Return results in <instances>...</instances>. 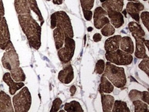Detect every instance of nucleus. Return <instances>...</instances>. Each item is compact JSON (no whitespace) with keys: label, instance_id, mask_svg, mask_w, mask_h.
Instances as JSON below:
<instances>
[{"label":"nucleus","instance_id":"obj_1","mask_svg":"<svg viewBox=\"0 0 149 112\" xmlns=\"http://www.w3.org/2000/svg\"><path fill=\"white\" fill-rule=\"evenodd\" d=\"M19 22L32 48L38 50L41 46V28L30 14H19Z\"/></svg>","mask_w":149,"mask_h":112},{"label":"nucleus","instance_id":"obj_2","mask_svg":"<svg viewBox=\"0 0 149 112\" xmlns=\"http://www.w3.org/2000/svg\"><path fill=\"white\" fill-rule=\"evenodd\" d=\"M103 76L107 77L117 88H123L126 84L124 69L112 64L109 62L106 64V69Z\"/></svg>","mask_w":149,"mask_h":112},{"label":"nucleus","instance_id":"obj_3","mask_svg":"<svg viewBox=\"0 0 149 112\" xmlns=\"http://www.w3.org/2000/svg\"><path fill=\"white\" fill-rule=\"evenodd\" d=\"M14 110L16 112H26L30 109L32 103V97L27 87L23 88L13 98Z\"/></svg>","mask_w":149,"mask_h":112},{"label":"nucleus","instance_id":"obj_4","mask_svg":"<svg viewBox=\"0 0 149 112\" xmlns=\"http://www.w3.org/2000/svg\"><path fill=\"white\" fill-rule=\"evenodd\" d=\"M5 51L1 60L3 67L10 71L19 67V56L10 40L6 47Z\"/></svg>","mask_w":149,"mask_h":112},{"label":"nucleus","instance_id":"obj_5","mask_svg":"<svg viewBox=\"0 0 149 112\" xmlns=\"http://www.w3.org/2000/svg\"><path fill=\"white\" fill-rule=\"evenodd\" d=\"M106 58L108 61L118 65H127L133 61V57L129 53L117 50L113 52H107Z\"/></svg>","mask_w":149,"mask_h":112},{"label":"nucleus","instance_id":"obj_6","mask_svg":"<svg viewBox=\"0 0 149 112\" xmlns=\"http://www.w3.org/2000/svg\"><path fill=\"white\" fill-rule=\"evenodd\" d=\"M56 27L62 30L65 37H74V32L68 14L64 11L56 12Z\"/></svg>","mask_w":149,"mask_h":112},{"label":"nucleus","instance_id":"obj_7","mask_svg":"<svg viewBox=\"0 0 149 112\" xmlns=\"http://www.w3.org/2000/svg\"><path fill=\"white\" fill-rule=\"evenodd\" d=\"M65 46L58 52L59 58L64 64L69 62L74 56L75 48V42L72 38L65 37Z\"/></svg>","mask_w":149,"mask_h":112},{"label":"nucleus","instance_id":"obj_8","mask_svg":"<svg viewBox=\"0 0 149 112\" xmlns=\"http://www.w3.org/2000/svg\"><path fill=\"white\" fill-rule=\"evenodd\" d=\"M107 12L102 8L98 7L94 12V25L97 29H101L105 25L110 23V21L107 17Z\"/></svg>","mask_w":149,"mask_h":112},{"label":"nucleus","instance_id":"obj_9","mask_svg":"<svg viewBox=\"0 0 149 112\" xmlns=\"http://www.w3.org/2000/svg\"><path fill=\"white\" fill-rule=\"evenodd\" d=\"M10 33L5 18L0 23V49L5 50L8 42L10 41Z\"/></svg>","mask_w":149,"mask_h":112},{"label":"nucleus","instance_id":"obj_10","mask_svg":"<svg viewBox=\"0 0 149 112\" xmlns=\"http://www.w3.org/2000/svg\"><path fill=\"white\" fill-rule=\"evenodd\" d=\"M144 9V5L140 2H130L127 5L126 10L127 13L137 22H139V13Z\"/></svg>","mask_w":149,"mask_h":112},{"label":"nucleus","instance_id":"obj_11","mask_svg":"<svg viewBox=\"0 0 149 112\" xmlns=\"http://www.w3.org/2000/svg\"><path fill=\"white\" fill-rule=\"evenodd\" d=\"M58 77L61 82L64 84L71 83L74 78V70L71 65H68L63 70L60 71Z\"/></svg>","mask_w":149,"mask_h":112},{"label":"nucleus","instance_id":"obj_12","mask_svg":"<svg viewBox=\"0 0 149 112\" xmlns=\"http://www.w3.org/2000/svg\"><path fill=\"white\" fill-rule=\"evenodd\" d=\"M14 112L11 97L3 91L0 92V112Z\"/></svg>","mask_w":149,"mask_h":112},{"label":"nucleus","instance_id":"obj_13","mask_svg":"<svg viewBox=\"0 0 149 112\" xmlns=\"http://www.w3.org/2000/svg\"><path fill=\"white\" fill-rule=\"evenodd\" d=\"M4 81L9 86V92L11 95H13L15 94L18 90L22 88L23 86H24V83L22 82H14L12 79L11 74L9 73H6L5 74L3 77Z\"/></svg>","mask_w":149,"mask_h":112},{"label":"nucleus","instance_id":"obj_14","mask_svg":"<svg viewBox=\"0 0 149 112\" xmlns=\"http://www.w3.org/2000/svg\"><path fill=\"white\" fill-rule=\"evenodd\" d=\"M123 0H106L103 2L102 6L107 12L115 11L120 12L123 8Z\"/></svg>","mask_w":149,"mask_h":112},{"label":"nucleus","instance_id":"obj_15","mask_svg":"<svg viewBox=\"0 0 149 112\" xmlns=\"http://www.w3.org/2000/svg\"><path fill=\"white\" fill-rule=\"evenodd\" d=\"M122 37L118 35L111 37L106 40L105 43V49L106 52H113L118 49L120 46Z\"/></svg>","mask_w":149,"mask_h":112},{"label":"nucleus","instance_id":"obj_16","mask_svg":"<svg viewBox=\"0 0 149 112\" xmlns=\"http://www.w3.org/2000/svg\"><path fill=\"white\" fill-rule=\"evenodd\" d=\"M107 15L110 18L111 24L116 28H119L124 24L123 15L120 12L115 11H108Z\"/></svg>","mask_w":149,"mask_h":112},{"label":"nucleus","instance_id":"obj_17","mask_svg":"<svg viewBox=\"0 0 149 112\" xmlns=\"http://www.w3.org/2000/svg\"><path fill=\"white\" fill-rule=\"evenodd\" d=\"M136 41V50L135 56L139 59H149V57L146 53V50L144 43L145 40L143 37L135 38Z\"/></svg>","mask_w":149,"mask_h":112},{"label":"nucleus","instance_id":"obj_18","mask_svg":"<svg viewBox=\"0 0 149 112\" xmlns=\"http://www.w3.org/2000/svg\"><path fill=\"white\" fill-rule=\"evenodd\" d=\"M15 9L19 14H30V8L27 0H15Z\"/></svg>","mask_w":149,"mask_h":112},{"label":"nucleus","instance_id":"obj_19","mask_svg":"<svg viewBox=\"0 0 149 112\" xmlns=\"http://www.w3.org/2000/svg\"><path fill=\"white\" fill-rule=\"evenodd\" d=\"M102 97L103 111L104 112H110L113 105L114 98L111 95H105L104 93L100 92Z\"/></svg>","mask_w":149,"mask_h":112},{"label":"nucleus","instance_id":"obj_20","mask_svg":"<svg viewBox=\"0 0 149 112\" xmlns=\"http://www.w3.org/2000/svg\"><path fill=\"white\" fill-rule=\"evenodd\" d=\"M120 44L121 49L124 52L132 54L134 52V43L130 37H123L121 38Z\"/></svg>","mask_w":149,"mask_h":112},{"label":"nucleus","instance_id":"obj_21","mask_svg":"<svg viewBox=\"0 0 149 112\" xmlns=\"http://www.w3.org/2000/svg\"><path fill=\"white\" fill-rule=\"evenodd\" d=\"M129 28L132 35L134 38H141L145 36V33L141 25L134 22H131L129 24Z\"/></svg>","mask_w":149,"mask_h":112},{"label":"nucleus","instance_id":"obj_22","mask_svg":"<svg viewBox=\"0 0 149 112\" xmlns=\"http://www.w3.org/2000/svg\"><path fill=\"white\" fill-rule=\"evenodd\" d=\"M114 86L107 78L103 76L101 78V83L99 85L100 93H110L113 91Z\"/></svg>","mask_w":149,"mask_h":112},{"label":"nucleus","instance_id":"obj_23","mask_svg":"<svg viewBox=\"0 0 149 112\" xmlns=\"http://www.w3.org/2000/svg\"><path fill=\"white\" fill-rule=\"evenodd\" d=\"M53 36L56 49H60L63 45L65 40V36L62 30L56 27L53 31Z\"/></svg>","mask_w":149,"mask_h":112},{"label":"nucleus","instance_id":"obj_24","mask_svg":"<svg viewBox=\"0 0 149 112\" xmlns=\"http://www.w3.org/2000/svg\"><path fill=\"white\" fill-rule=\"evenodd\" d=\"M12 78L16 82L24 81L25 80V75L22 68L19 67L15 68L10 71Z\"/></svg>","mask_w":149,"mask_h":112},{"label":"nucleus","instance_id":"obj_25","mask_svg":"<svg viewBox=\"0 0 149 112\" xmlns=\"http://www.w3.org/2000/svg\"><path fill=\"white\" fill-rule=\"evenodd\" d=\"M64 109L68 112H83L81 105L78 102L72 101L65 104Z\"/></svg>","mask_w":149,"mask_h":112},{"label":"nucleus","instance_id":"obj_26","mask_svg":"<svg viewBox=\"0 0 149 112\" xmlns=\"http://www.w3.org/2000/svg\"><path fill=\"white\" fill-rule=\"evenodd\" d=\"M28 1L29 8L38 16L39 20L40 22V25L42 26L44 22V21L43 18L41 15L40 10L38 8V5L36 0H28Z\"/></svg>","mask_w":149,"mask_h":112},{"label":"nucleus","instance_id":"obj_27","mask_svg":"<svg viewBox=\"0 0 149 112\" xmlns=\"http://www.w3.org/2000/svg\"><path fill=\"white\" fill-rule=\"evenodd\" d=\"M113 108L112 112H130V109L127 107L126 102L121 101H116L113 104Z\"/></svg>","mask_w":149,"mask_h":112},{"label":"nucleus","instance_id":"obj_28","mask_svg":"<svg viewBox=\"0 0 149 112\" xmlns=\"http://www.w3.org/2000/svg\"><path fill=\"white\" fill-rule=\"evenodd\" d=\"M133 104L135 107V112H148V107L147 104L142 102L139 100L133 101Z\"/></svg>","mask_w":149,"mask_h":112},{"label":"nucleus","instance_id":"obj_29","mask_svg":"<svg viewBox=\"0 0 149 112\" xmlns=\"http://www.w3.org/2000/svg\"><path fill=\"white\" fill-rule=\"evenodd\" d=\"M101 32L103 36L108 37L113 35L115 32V29L113 26H112L110 23H108L105 25L101 30Z\"/></svg>","mask_w":149,"mask_h":112},{"label":"nucleus","instance_id":"obj_30","mask_svg":"<svg viewBox=\"0 0 149 112\" xmlns=\"http://www.w3.org/2000/svg\"><path fill=\"white\" fill-rule=\"evenodd\" d=\"M142 95L143 92H139L136 90H133L130 92L129 97L131 100L134 101L136 100H141Z\"/></svg>","mask_w":149,"mask_h":112},{"label":"nucleus","instance_id":"obj_31","mask_svg":"<svg viewBox=\"0 0 149 112\" xmlns=\"http://www.w3.org/2000/svg\"><path fill=\"white\" fill-rule=\"evenodd\" d=\"M95 0H80L83 10H90L93 8Z\"/></svg>","mask_w":149,"mask_h":112},{"label":"nucleus","instance_id":"obj_32","mask_svg":"<svg viewBox=\"0 0 149 112\" xmlns=\"http://www.w3.org/2000/svg\"><path fill=\"white\" fill-rule=\"evenodd\" d=\"M105 69V62L100 60L97 61L95 66V71L98 74H101L103 73Z\"/></svg>","mask_w":149,"mask_h":112},{"label":"nucleus","instance_id":"obj_33","mask_svg":"<svg viewBox=\"0 0 149 112\" xmlns=\"http://www.w3.org/2000/svg\"><path fill=\"white\" fill-rule=\"evenodd\" d=\"M139 67L149 76V60L148 59H145L142 61L139 65Z\"/></svg>","mask_w":149,"mask_h":112},{"label":"nucleus","instance_id":"obj_34","mask_svg":"<svg viewBox=\"0 0 149 112\" xmlns=\"http://www.w3.org/2000/svg\"><path fill=\"white\" fill-rule=\"evenodd\" d=\"M62 104V101L60 98H57L54 100L52 104V108H51V112H56L58 111L61 105Z\"/></svg>","mask_w":149,"mask_h":112},{"label":"nucleus","instance_id":"obj_35","mask_svg":"<svg viewBox=\"0 0 149 112\" xmlns=\"http://www.w3.org/2000/svg\"><path fill=\"white\" fill-rule=\"evenodd\" d=\"M141 18L143 24L147 28L148 31L149 30V13L148 12H143L141 14Z\"/></svg>","mask_w":149,"mask_h":112},{"label":"nucleus","instance_id":"obj_36","mask_svg":"<svg viewBox=\"0 0 149 112\" xmlns=\"http://www.w3.org/2000/svg\"><path fill=\"white\" fill-rule=\"evenodd\" d=\"M84 17L86 20L88 21H91L92 19V12L90 10H83Z\"/></svg>","mask_w":149,"mask_h":112},{"label":"nucleus","instance_id":"obj_37","mask_svg":"<svg viewBox=\"0 0 149 112\" xmlns=\"http://www.w3.org/2000/svg\"><path fill=\"white\" fill-rule=\"evenodd\" d=\"M51 28L52 29H54V28L56 27V16L55 13H53L51 16Z\"/></svg>","mask_w":149,"mask_h":112},{"label":"nucleus","instance_id":"obj_38","mask_svg":"<svg viewBox=\"0 0 149 112\" xmlns=\"http://www.w3.org/2000/svg\"><path fill=\"white\" fill-rule=\"evenodd\" d=\"M5 14L4 8L2 0H0V23L4 18Z\"/></svg>","mask_w":149,"mask_h":112},{"label":"nucleus","instance_id":"obj_39","mask_svg":"<svg viewBox=\"0 0 149 112\" xmlns=\"http://www.w3.org/2000/svg\"><path fill=\"white\" fill-rule=\"evenodd\" d=\"M149 93L148 92H143L142 97L141 100L147 103L148 104H149Z\"/></svg>","mask_w":149,"mask_h":112},{"label":"nucleus","instance_id":"obj_40","mask_svg":"<svg viewBox=\"0 0 149 112\" xmlns=\"http://www.w3.org/2000/svg\"><path fill=\"white\" fill-rule=\"evenodd\" d=\"M102 36L101 34L99 33H96L93 36V40L95 42H99L101 41L102 40Z\"/></svg>","mask_w":149,"mask_h":112},{"label":"nucleus","instance_id":"obj_41","mask_svg":"<svg viewBox=\"0 0 149 112\" xmlns=\"http://www.w3.org/2000/svg\"><path fill=\"white\" fill-rule=\"evenodd\" d=\"M70 91L71 92V96H73L75 93L76 91V88L74 85H72L70 89Z\"/></svg>","mask_w":149,"mask_h":112},{"label":"nucleus","instance_id":"obj_42","mask_svg":"<svg viewBox=\"0 0 149 112\" xmlns=\"http://www.w3.org/2000/svg\"><path fill=\"white\" fill-rule=\"evenodd\" d=\"M53 4L56 5H61L63 4V0H53Z\"/></svg>","mask_w":149,"mask_h":112},{"label":"nucleus","instance_id":"obj_43","mask_svg":"<svg viewBox=\"0 0 149 112\" xmlns=\"http://www.w3.org/2000/svg\"><path fill=\"white\" fill-rule=\"evenodd\" d=\"M149 41L148 40H145L144 41L145 44H146V46H147V48L149 49Z\"/></svg>","mask_w":149,"mask_h":112},{"label":"nucleus","instance_id":"obj_44","mask_svg":"<svg viewBox=\"0 0 149 112\" xmlns=\"http://www.w3.org/2000/svg\"><path fill=\"white\" fill-rule=\"evenodd\" d=\"M93 30V28L92 27H90L88 28V32H91Z\"/></svg>","mask_w":149,"mask_h":112},{"label":"nucleus","instance_id":"obj_45","mask_svg":"<svg viewBox=\"0 0 149 112\" xmlns=\"http://www.w3.org/2000/svg\"><path fill=\"white\" fill-rule=\"evenodd\" d=\"M123 14H124V15H125L126 17H126V11L125 9L124 10V11L123 12Z\"/></svg>","mask_w":149,"mask_h":112},{"label":"nucleus","instance_id":"obj_46","mask_svg":"<svg viewBox=\"0 0 149 112\" xmlns=\"http://www.w3.org/2000/svg\"><path fill=\"white\" fill-rule=\"evenodd\" d=\"M106 0H100V1H101L102 2H105V1H106Z\"/></svg>","mask_w":149,"mask_h":112},{"label":"nucleus","instance_id":"obj_47","mask_svg":"<svg viewBox=\"0 0 149 112\" xmlns=\"http://www.w3.org/2000/svg\"><path fill=\"white\" fill-rule=\"evenodd\" d=\"M127 1H137V0H127Z\"/></svg>","mask_w":149,"mask_h":112},{"label":"nucleus","instance_id":"obj_48","mask_svg":"<svg viewBox=\"0 0 149 112\" xmlns=\"http://www.w3.org/2000/svg\"><path fill=\"white\" fill-rule=\"evenodd\" d=\"M47 1H50L51 0H47Z\"/></svg>","mask_w":149,"mask_h":112},{"label":"nucleus","instance_id":"obj_49","mask_svg":"<svg viewBox=\"0 0 149 112\" xmlns=\"http://www.w3.org/2000/svg\"><path fill=\"white\" fill-rule=\"evenodd\" d=\"M143 1H147V0H143Z\"/></svg>","mask_w":149,"mask_h":112}]
</instances>
